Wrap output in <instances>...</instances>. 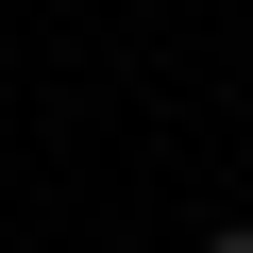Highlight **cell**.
I'll list each match as a JSON object with an SVG mask.
<instances>
[{
  "label": "cell",
  "mask_w": 253,
  "mask_h": 253,
  "mask_svg": "<svg viewBox=\"0 0 253 253\" xmlns=\"http://www.w3.org/2000/svg\"><path fill=\"white\" fill-rule=\"evenodd\" d=\"M203 253H253V219H219V236H203Z\"/></svg>",
  "instance_id": "cell-1"
}]
</instances>
